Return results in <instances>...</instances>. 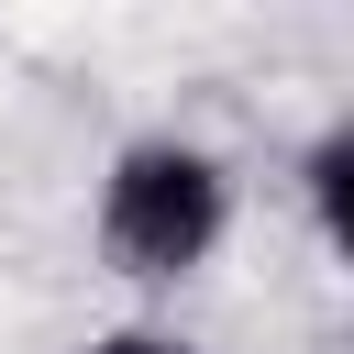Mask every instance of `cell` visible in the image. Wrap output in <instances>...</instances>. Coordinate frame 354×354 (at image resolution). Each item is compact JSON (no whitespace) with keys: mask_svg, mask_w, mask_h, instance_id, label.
Wrapping results in <instances>:
<instances>
[{"mask_svg":"<svg viewBox=\"0 0 354 354\" xmlns=\"http://www.w3.org/2000/svg\"><path fill=\"white\" fill-rule=\"evenodd\" d=\"M299 177H310V221H321V243L354 266V111L310 144V166H299Z\"/></svg>","mask_w":354,"mask_h":354,"instance_id":"obj_2","label":"cell"},{"mask_svg":"<svg viewBox=\"0 0 354 354\" xmlns=\"http://www.w3.org/2000/svg\"><path fill=\"white\" fill-rule=\"evenodd\" d=\"M221 221H232V177H221V155H199L177 133L122 144L111 177H100V254L122 277H155V288L199 277L210 243H221Z\"/></svg>","mask_w":354,"mask_h":354,"instance_id":"obj_1","label":"cell"},{"mask_svg":"<svg viewBox=\"0 0 354 354\" xmlns=\"http://www.w3.org/2000/svg\"><path fill=\"white\" fill-rule=\"evenodd\" d=\"M343 354H354V343H343Z\"/></svg>","mask_w":354,"mask_h":354,"instance_id":"obj_4","label":"cell"},{"mask_svg":"<svg viewBox=\"0 0 354 354\" xmlns=\"http://www.w3.org/2000/svg\"><path fill=\"white\" fill-rule=\"evenodd\" d=\"M88 354H199V343H177V332H144V321H133V332H100Z\"/></svg>","mask_w":354,"mask_h":354,"instance_id":"obj_3","label":"cell"}]
</instances>
